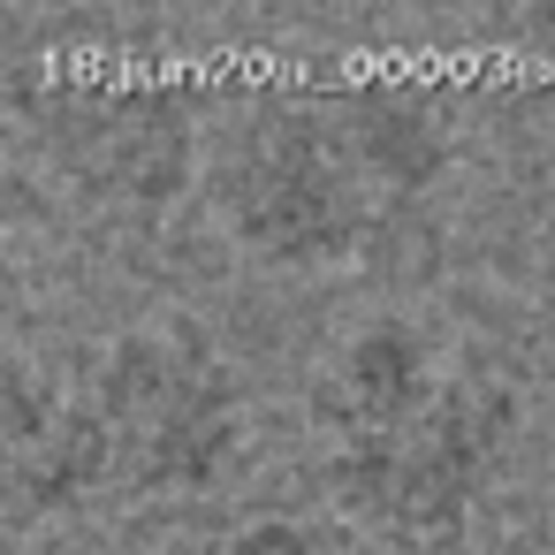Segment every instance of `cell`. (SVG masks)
Masks as SVG:
<instances>
[{
	"label": "cell",
	"mask_w": 555,
	"mask_h": 555,
	"mask_svg": "<svg viewBox=\"0 0 555 555\" xmlns=\"http://www.w3.org/2000/svg\"><path fill=\"white\" fill-rule=\"evenodd\" d=\"M251 441V403L229 350L198 320L122 327L85 380L9 373V487L16 517H69L92 502L214 494Z\"/></svg>",
	"instance_id": "obj_1"
},
{
	"label": "cell",
	"mask_w": 555,
	"mask_h": 555,
	"mask_svg": "<svg viewBox=\"0 0 555 555\" xmlns=\"http://www.w3.org/2000/svg\"><path fill=\"white\" fill-rule=\"evenodd\" d=\"M312 426L327 502L358 532L426 555L456 547L487 502L517 441V388L479 358H449L418 320L380 312L327 350Z\"/></svg>",
	"instance_id": "obj_2"
},
{
	"label": "cell",
	"mask_w": 555,
	"mask_h": 555,
	"mask_svg": "<svg viewBox=\"0 0 555 555\" xmlns=\"http://www.w3.org/2000/svg\"><path fill=\"white\" fill-rule=\"evenodd\" d=\"M441 122L403 92H244L206 130V198L244 259L320 274L365 251L396 198L434 183Z\"/></svg>",
	"instance_id": "obj_3"
}]
</instances>
